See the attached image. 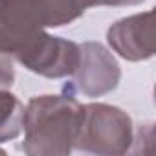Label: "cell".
<instances>
[{
	"label": "cell",
	"instance_id": "6",
	"mask_svg": "<svg viewBox=\"0 0 156 156\" xmlns=\"http://www.w3.org/2000/svg\"><path fill=\"white\" fill-rule=\"evenodd\" d=\"M110 48L123 59L138 62L151 59L156 50L154 13H136L114 22L107 31Z\"/></svg>",
	"mask_w": 156,
	"mask_h": 156
},
{
	"label": "cell",
	"instance_id": "10",
	"mask_svg": "<svg viewBox=\"0 0 156 156\" xmlns=\"http://www.w3.org/2000/svg\"><path fill=\"white\" fill-rule=\"evenodd\" d=\"M145 0H87V6H138Z\"/></svg>",
	"mask_w": 156,
	"mask_h": 156
},
{
	"label": "cell",
	"instance_id": "3",
	"mask_svg": "<svg viewBox=\"0 0 156 156\" xmlns=\"http://www.w3.org/2000/svg\"><path fill=\"white\" fill-rule=\"evenodd\" d=\"M81 57V46L68 39L53 37L46 31L39 33L30 44H26L15 59L33 73L48 79L70 77Z\"/></svg>",
	"mask_w": 156,
	"mask_h": 156
},
{
	"label": "cell",
	"instance_id": "7",
	"mask_svg": "<svg viewBox=\"0 0 156 156\" xmlns=\"http://www.w3.org/2000/svg\"><path fill=\"white\" fill-rule=\"evenodd\" d=\"M24 123V105L8 88H0V143L20 136Z\"/></svg>",
	"mask_w": 156,
	"mask_h": 156
},
{
	"label": "cell",
	"instance_id": "8",
	"mask_svg": "<svg viewBox=\"0 0 156 156\" xmlns=\"http://www.w3.org/2000/svg\"><path fill=\"white\" fill-rule=\"evenodd\" d=\"M46 28H61L77 20L87 9V0H42Z\"/></svg>",
	"mask_w": 156,
	"mask_h": 156
},
{
	"label": "cell",
	"instance_id": "4",
	"mask_svg": "<svg viewBox=\"0 0 156 156\" xmlns=\"http://www.w3.org/2000/svg\"><path fill=\"white\" fill-rule=\"evenodd\" d=\"M72 83L66 85L73 94L79 92L87 98H99L112 92L119 79L121 68L116 57L99 42L81 44V57L75 72L72 73Z\"/></svg>",
	"mask_w": 156,
	"mask_h": 156
},
{
	"label": "cell",
	"instance_id": "5",
	"mask_svg": "<svg viewBox=\"0 0 156 156\" xmlns=\"http://www.w3.org/2000/svg\"><path fill=\"white\" fill-rule=\"evenodd\" d=\"M46 28L42 0H0V51L19 53Z\"/></svg>",
	"mask_w": 156,
	"mask_h": 156
},
{
	"label": "cell",
	"instance_id": "1",
	"mask_svg": "<svg viewBox=\"0 0 156 156\" xmlns=\"http://www.w3.org/2000/svg\"><path fill=\"white\" fill-rule=\"evenodd\" d=\"M83 105L64 87L62 94L37 96L24 107V141L30 156H68L73 151Z\"/></svg>",
	"mask_w": 156,
	"mask_h": 156
},
{
	"label": "cell",
	"instance_id": "9",
	"mask_svg": "<svg viewBox=\"0 0 156 156\" xmlns=\"http://www.w3.org/2000/svg\"><path fill=\"white\" fill-rule=\"evenodd\" d=\"M15 83V68L9 55L0 51V88H11Z\"/></svg>",
	"mask_w": 156,
	"mask_h": 156
},
{
	"label": "cell",
	"instance_id": "2",
	"mask_svg": "<svg viewBox=\"0 0 156 156\" xmlns=\"http://www.w3.org/2000/svg\"><path fill=\"white\" fill-rule=\"evenodd\" d=\"M132 141L134 125L125 110L107 103L83 105L73 149L99 156H121L130 152Z\"/></svg>",
	"mask_w": 156,
	"mask_h": 156
}]
</instances>
